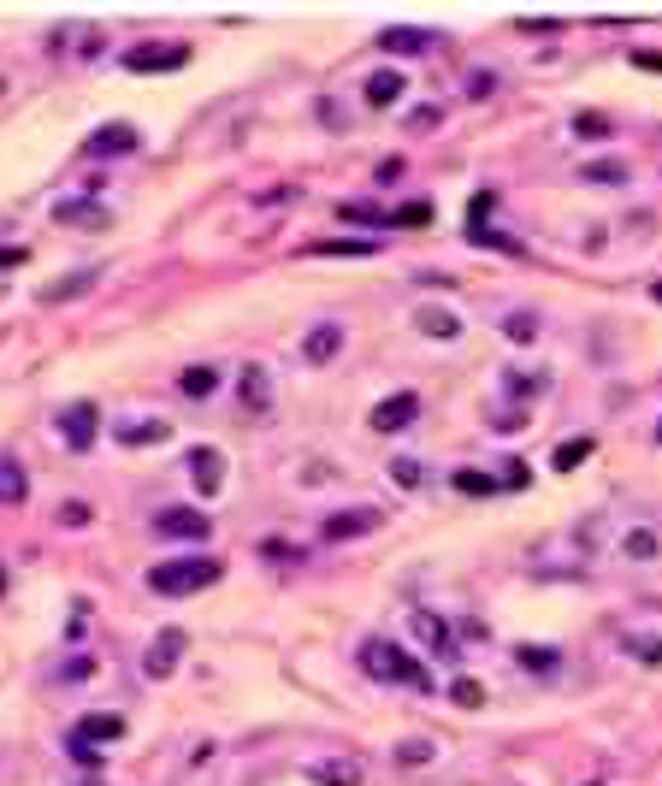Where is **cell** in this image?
<instances>
[{
    "instance_id": "obj_1",
    "label": "cell",
    "mask_w": 662,
    "mask_h": 786,
    "mask_svg": "<svg viewBox=\"0 0 662 786\" xmlns=\"http://www.w3.org/2000/svg\"><path fill=\"white\" fill-rule=\"evenodd\" d=\"M361 668L373 680H391V686H414V692H432V668L420 656H408L391 639H361Z\"/></svg>"
},
{
    "instance_id": "obj_2",
    "label": "cell",
    "mask_w": 662,
    "mask_h": 786,
    "mask_svg": "<svg viewBox=\"0 0 662 786\" xmlns=\"http://www.w3.org/2000/svg\"><path fill=\"white\" fill-rule=\"evenodd\" d=\"M225 574L219 556H178V562H154L148 568V591L154 597H190V591H207Z\"/></svg>"
},
{
    "instance_id": "obj_3",
    "label": "cell",
    "mask_w": 662,
    "mask_h": 786,
    "mask_svg": "<svg viewBox=\"0 0 662 786\" xmlns=\"http://www.w3.org/2000/svg\"><path fill=\"white\" fill-rule=\"evenodd\" d=\"M190 66V48L184 42H142V48H131L125 54V71H136V77H154V71H184Z\"/></svg>"
},
{
    "instance_id": "obj_4",
    "label": "cell",
    "mask_w": 662,
    "mask_h": 786,
    "mask_svg": "<svg viewBox=\"0 0 662 786\" xmlns=\"http://www.w3.org/2000/svg\"><path fill=\"white\" fill-rule=\"evenodd\" d=\"M184 473L196 479L201 497H219V491H225V450H213V444H196V450L184 456Z\"/></svg>"
},
{
    "instance_id": "obj_5",
    "label": "cell",
    "mask_w": 662,
    "mask_h": 786,
    "mask_svg": "<svg viewBox=\"0 0 662 786\" xmlns=\"http://www.w3.org/2000/svg\"><path fill=\"white\" fill-rule=\"evenodd\" d=\"M184 645H190V639H184V627H160V633H154V645H148V656H142V674H148V680H166V674L178 668Z\"/></svg>"
},
{
    "instance_id": "obj_6",
    "label": "cell",
    "mask_w": 662,
    "mask_h": 786,
    "mask_svg": "<svg viewBox=\"0 0 662 786\" xmlns=\"http://www.w3.org/2000/svg\"><path fill=\"white\" fill-rule=\"evenodd\" d=\"M95 432H101V408L95 402H71L66 414H60V438H66V450H89L95 444Z\"/></svg>"
},
{
    "instance_id": "obj_7",
    "label": "cell",
    "mask_w": 662,
    "mask_h": 786,
    "mask_svg": "<svg viewBox=\"0 0 662 786\" xmlns=\"http://www.w3.org/2000/svg\"><path fill=\"white\" fill-rule=\"evenodd\" d=\"M414 420H420V396H414V391H397V396H385V402L373 408V432H379V438L408 432Z\"/></svg>"
},
{
    "instance_id": "obj_8",
    "label": "cell",
    "mask_w": 662,
    "mask_h": 786,
    "mask_svg": "<svg viewBox=\"0 0 662 786\" xmlns=\"http://www.w3.org/2000/svg\"><path fill=\"white\" fill-rule=\"evenodd\" d=\"M408 621H414V639H420L426 651L438 656V662H456V633H450V621H444V615H432V609H414Z\"/></svg>"
},
{
    "instance_id": "obj_9",
    "label": "cell",
    "mask_w": 662,
    "mask_h": 786,
    "mask_svg": "<svg viewBox=\"0 0 662 786\" xmlns=\"http://www.w3.org/2000/svg\"><path fill=\"white\" fill-rule=\"evenodd\" d=\"M54 225H89V231H107L113 213L101 196H71V201H54Z\"/></svg>"
},
{
    "instance_id": "obj_10",
    "label": "cell",
    "mask_w": 662,
    "mask_h": 786,
    "mask_svg": "<svg viewBox=\"0 0 662 786\" xmlns=\"http://www.w3.org/2000/svg\"><path fill=\"white\" fill-rule=\"evenodd\" d=\"M154 532H160V538H190V544H201V538L213 532V521H207L201 509H160Z\"/></svg>"
},
{
    "instance_id": "obj_11",
    "label": "cell",
    "mask_w": 662,
    "mask_h": 786,
    "mask_svg": "<svg viewBox=\"0 0 662 786\" xmlns=\"http://www.w3.org/2000/svg\"><path fill=\"white\" fill-rule=\"evenodd\" d=\"M379 521H385L379 509H337V515L326 521V538H331V544H349V538H367V532H379Z\"/></svg>"
},
{
    "instance_id": "obj_12",
    "label": "cell",
    "mask_w": 662,
    "mask_h": 786,
    "mask_svg": "<svg viewBox=\"0 0 662 786\" xmlns=\"http://www.w3.org/2000/svg\"><path fill=\"white\" fill-rule=\"evenodd\" d=\"M136 148V125H101V131L83 142V154H95V160H113V154H131Z\"/></svg>"
},
{
    "instance_id": "obj_13",
    "label": "cell",
    "mask_w": 662,
    "mask_h": 786,
    "mask_svg": "<svg viewBox=\"0 0 662 786\" xmlns=\"http://www.w3.org/2000/svg\"><path fill=\"white\" fill-rule=\"evenodd\" d=\"M379 48L385 54H426V48H438V36L414 30V24H391V30H379Z\"/></svg>"
},
{
    "instance_id": "obj_14",
    "label": "cell",
    "mask_w": 662,
    "mask_h": 786,
    "mask_svg": "<svg viewBox=\"0 0 662 786\" xmlns=\"http://www.w3.org/2000/svg\"><path fill=\"white\" fill-rule=\"evenodd\" d=\"M337 349H343V326H314L308 337H302V355L314 361V367H326V361H337Z\"/></svg>"
},
{
    "instance_id": "obj_15",
    "label": "cell",
    "mask_w": 662,
    "mask_h": 786,
    "mask_svg": "<svg viewBox=\"0 0 662 786\" xmlns=\"http://www.w3.org/2000/svg\"><path fill=\"white\" fill-rule=\"evenodd\" d=\"M237 396H243V408H249V414H266V408H272V379H266V367H243Z\"/></svg>"
},
{
    "instance_id": "obj_16",
    "label": "cell",
    "mask_w": 662,
    "mask_h": 786,
    "mask_svg": "<svg viewBox=\"0 0 662 786\" xmlns=\"http://www.w3.org/2000/svg\"><path fill=\"white\" fill-rule=\"evenodd\" d=\"M402 89H408V77H402V71H373L361 95H367V107H397Z\"/></svg>"
},
{
    "instance_id": "obj_17",
    "label": "cell",
    "mask_w": 662,
    "mask_h": 786,
    "mask_svg": "<svg viewBox=\"0 0 662 786\" xmlns=\"http://www.w3.org/2000/svg\"><path fill=\"white\" fill-rule=\"evenodd\" d=\"M113 438H119L125 450H142V444H166V438H172V426H166V420H125Z\"/></svg>"
},
{
    "instance_id": "obj_18",
    "label": "cell",
    "mask_w": 662,
    "mask_h": 786,
    "mask_svg": "<svg viewBox=\"0 0 662 786\" xmlns=\"http://www.w3.org/2000/svg\"><path fill=\"white\" fill-rule=\"evenodd\" d=\"M414 326L426 331V337H438V343H450V337H462V320H456L450 308H420V314H414Z\"/></svg>"
},
{
    "instance_id": "obj_19",
    "label": "cell",
    "mask_w": 662,
    "mask_h": 786,
    "mask_svg": "<svg viewBox=\"0 0 662 786\" xmlns=\"http://www.w3.org/2000/svg\"><path fill=\"white\" fill-rule=\"evenodd\" d=\"M71 739H89V745H113V739H125V721L119 716H89L77 721V733Z\"/></svg>"
},
{
    "instance_id": "obj_20",
    "label": "cell",
    "mask_w": 662,
    "mask_h": 786,
    "mask_svg": "<svg viewBox=\"0 0 662 786\" xmlns=\"http://www.w3.org/2000/svg\"><path fill=\"white\" fill-rule=\"evenodd\" d=\"M621 651L639 656L645 668H662V639L657 633H633V627H627V633H621Z\"/></svg>"
},
{
    "instance_id": "obj_21",
    "label": "cell",
    "mask_w": 662,
    "mask_h": 786,
    "mask_svg": "<svg viewBox=\"0 0 662 786\" xmlns=\"http://www.w3.org/2000/svg\"><path fill=\"white\" fill-rule=\"evenodd\" d=\"M657 532H651V526H633V532H627V538H621V556H627V562H657Z\"/></svg>"
},
{
    "instance_id": "obj_22",
    "label": "cell",
    "mask_w": 662,
    "mask_h": 786,
    "mask_svg": "<svg viewBox=\"0 0 662 786\" xmlns=\"http://www.w3.org/2000/svg\"><path fill=\"white\" fill-rule=\"evenodd\" d=\"M178 391L190 396V402H201V396L219 391V373H213V367H184V373H178Z\"/></svg>"
},
{
    "instance_id": "obj_23",
    "label": "cell",
    "mask_w": 662,
    "mask_h": 786,
    "mask_svg": "<svg viewBox=\"0 0 662 786\" xmlns=\"http://www.w3.org/2000/svg\"><path fill=\"white\" fill-rule=\"evenodd\" d=\"M580 178H586V184H627L633 172H627V160H586Z\"/></svg>"
},
{
    "instance_id": "obj_24",
    "label": "cell",
    "mask_w": 662,
    "mask_h": 786,
    "mask_svg": "<svg viewBox=\"0 0 662 786\" xmlns=\"http://www.w3.org/2000/svg\"><path fill=\"white\" fill-rule=\"evenodd\" d=\"M89 284H95V266H83V272H71V278H60L54 290H42V302H48V308H54V302H71V296H83Z\"/></svg>"
},
{
    "instance_id": "obj_25",
    "label": "cell",
    "mask_w": 662,
    "mask_h": 786,
    "mask_svg": "<svg viewBox=\"0 0 662 786\" xmlns=\"http://www.w3.org/2000/svg\"><path fill=\"white\" fill-rule=\"evenodd\" d=\"M308 255H379L373 237H337V243H308Z\"/></svg>"
},
{
    "instance_id": "obj_26",
    "label": "cell",
    "mask_w": 662,
    "mask_h": 786,
    "mask_svg": "<svg viewBox=\"0 0 662 786\" xmlns=\"http://www.w3.org/2000/svg\"><path fill=\"white\" fill-rule=\"evenodd\" d=\"M456 491H467V497H491V491H503L491 473H479V467H456Z\"/></svg>"
},
{
    "instance_id": "obj_27",
    "label": "cell",
    "mask_w": 662,
    "mask_h": 786,
    "mask_svg": "<svg viewBox=\"0 0 662 786\" xmlns=\"http://www.w3.org/2000/svg\"><path fill=\"white\" fill-rule=\"evenodd\" d=\"M314 781L320 786H361V769H355V763H314Z\"/></svg>"
},
{
    "instance_id": "obj_28",
    "label": "cell",
    "mask_w": 662,
    "mask_h": 786,
    "mask_svg": "<svg viewBox=\"0 0 662 786\" xmlns=\"http://www.w3.org/2000/svg\"><path fill=\"white\" fill-rule=\"evenodd\" d=\"M515 662H521L527 674H550V668H556L562 656L550 651V645H521V651H515Z\"/></svg>"
},
{
    "instance_id": "obj_29",
    "label": "cell",
    "mask_w": 662,
    "mask_h": 786,
    "mask_svg": "<svg viewBox=\"0 0 662 786\" xmlns=\"http://www.w3.org/2000/svg\"><path fill=\"white\" fill-rule=\"evenodd\" d=\"M586 456H592V438H574V444H556L550 467H556V473H574V467H580Z\"/></svg>"
},
{
    "instance_id": "obj_30",
    "label": "cell",
    "mask_w": 662,
    "mask_h": 786,
    "mask_svg": "<svg viewBox=\"0 0 662 786\" xmlns=\"http://www.w3.org/2000/svg\"><path fill=\"white\" fill-rule=\"evenodd\" d=\"M24 497H30V485H24V467L0 461V503H24Z\"/></svg>"
},
{
    "instance_id": "obj_31",
    "label": "cell",
    "mask_w": 662,
    "mask_h": 786,
    "mask_svg": "<svg viewBox=\"0 0 662 786\" xmlns=\"http://www.w3.org/2000/svg\"><path fill=\"white\" fill-rule=\"evenodd\" d=\"M503 379H509V385H503V391L515 396V402H521V396H544V379H550V373H503Z\"/></svg>"
},
{
    "instance_id": "obj_32",
    "label": "cell",
    "mask_w": 662,
    "mask_h": 786,
    "mask_svg": "<svg viewBox=\"0 0 662 786\" xmlns=\"http://www.w3.org/2000/svg\"><path fill=\"white\" fill-rule=\"evenodd\" d=\"M438 751H432V739H402L397 745V763L402 769H420V763H432Z\"/></svg>"
},
{
    "instance_id": "obj_33",
    "label": "cell",
    "mask_w": 662,
    "mask_h": 786,
    "mask_svg": "<svg viewBox=\"0 0 662 786\" xmlns=\"http://www.w3.org/2000/svg\"><path fill=\"white\" fill-rule=\"evenodd\" d=\"M391 479H397L402 491H420V485H426V467H420V461H391Z\"/></svg>"
},
{
    "instance_id": "obj_34",
    "label": "cell",
    "mask_w": 662,
    "mask_h": 786,
    "mask_svg": "<svg viewBox=\"0 0 662 786\" xmlns=\"http://www.w3.org/2000/svg\"><path fill=\"white\" fill-rule=\"evenodd\" d=\"M337 219H355V225H391V219H385L379 207H367V201H343V207H337Z\"/></svg>"
},
{
    "instance_id": "obj_35",
    "label": "cell",
    "mask_w": 662,
    "mask_h": 786,
    "mask_svg": "<svg viewBox=\"0 0 662 786\" xmlns=\"http://www.w3.org/2000/svg\"><path fill=\"white\" fill-rule=\"evenodd\" d=\"M503 337H509V343H532V337H538V320H532V314H509V320H503Z\"/></svg>"
},
{
    "instance_id": "obj_36",
    "label": "cell",
    "mask_w": 662,
    "mask_h": 786,
    "mask_svg": "<svg viewBox=\"0 0 662 786\" xmlns=\"http://www.w3.org/2000/svg\"><path fill=\"white\" fill-rule=\"evenodd\" d=\"M450 698H456V704H462V710H479V704H485V686H479V680H456V686H450Z\"/></svg>"
},
{
    "instance_id": "obj_37",
    "label": "cell",
    "mask_w": 662,
    "mask_h": 786,
    "mask_svg": "<svg viewBox=\"0 0 662 786\" xmlns=\"http://www.w3.org/2000/svg\"><path fill=\"white\" fill-rule=\"evenodd\" d=\"M426 219H432V207H426V201H408V207H397V213H391V225H426Z\"/></svg>"
},
{
    "instance_id": "obj_38",
    "label": "cell",
    "mask_w": 662,
    "mask_h": 786,
    "mask_svg": "<svg viewBox=\"0 0 662 786\" xmlns=\"http://www.w3.org/2000/svg\"><path fill=\"white\" fill-rule=\"evenodd\" d=\"M71 763H77V769H101V751H95L89 739H71Z\"/></svg>"
},
{
    "instance_id": "obj_39",
    "label": "cell",
    "mask_w": 662,
    "mask_h": 786,
    "mask_svg": "<svg viewBox=\"0 0 662 786\" xmlns=\"http://www.w3.org/2000/svg\"><path fill=\"white\" fill-rule=\"evenodd\" d=\"M527 479H532V467H527V461H503V491H521Z\"/></svg>"
},
{
    "instance_id": "obj_40",
    "label": "cell",
    "mask_w": 662,
    "mask_h": 786,
    "mask_svg": "<svg viewBox=\"0 0 662 786\" xmlns=\"http://www.w3.org/2000/svg\"><path fill=\"white\" fill-rule=\"evenodd\" d=\"M574 136H609V119H603V113H580V119H574Z\"/></svg>"
},
{
    "instance_id": "obj_41",
    "label": "cell",
    "mask_w": 662,
    "mask_h": 786,
    "mask_svg": "<svg viewBox=\"0 0 662 786\" xmlns=\"http://www.w3.org/2000/svg\"><path fill=\"white\" fill-rule=\"evenodd\" d=\"M66 526H89V509H83V503H66Z\"/></svg>"
},
{
    "instance_id": "obj_42",
    "label": "cell",
    "mask_w": 662,
    "mask_h": 786,
    "mask_svg": "<svg viewBox=\"0 0 662 786\" xmlns=\"http://www.w3.org/2000/svg\"><path fill=\"white\" fill-rule=\"evenodd\" d=\"M633 66H645V71H662V54H633Z\"/></svg>"
},
{
    "instance_id": "obj_43",
    "label": "cell",
    "mask_w": 662,
    "mask_h": 786,
    "mask_svg": "<svg viewBox=\"0 0 662 786\" xmlns=\"http://www.w3.org/2000/svg\"><path fill=\"white\" fill-rule=\"evenodd\" d=\"M651 296H657V302H662V278H657V284H651Z\"/></svg>"
},
{
    "instance_id": "obj_44",
    "label": "cell",
    "mask_w": 662,
    "mask_h": 786,
    "mask_svg": "<svg viewBox=\"0 0 662 786\" xmlns=\"http://www.w3.org/2000/svg\"><path fill=\"white\" fill-rule=\"evenodd\" d=\"M657 444H662V420H657Z\"/></svg>"
},
{
    "instance_id": "obj_45",
    "label": "cell",
    "mask_w": 662,
    "mask_h": 786,
    "mask_svg": "<svg viewBox=\"0 0 662 786\" xmlns=\"http://www.w3.org/2000/svg\"><path fill=\"white\" fill-rule=\"evenodd\" d=\"M0 95H6V77H0Z\"/></svg>"
},
{
    "instance_id": "obj_46",
    "label": "cell",
    "mask_w": 662,
    "mask_h": 786,
    "mask_svg": "<svg viewBox=\"0 0 662 786\" xmlns=\"http://www.w3.org/2000/svg\"><path fill=\"white\" fill-rule=\"evenodd\" d=\"M0 591H6V574H0Z\"/></svg>"
},
{
    "instance_id": "obj_47",
    "label": "cell",
    "mask_w": 662,
    "mask_h": 786,
    "mask_svg": "<svg viewBox=\"0 0 662 786\" xmlns=\"http://www.w3.org/2000/svg\"><path fill=\"white\" fill-rule=\"evenodd\" d=\"M89 786H95V781H89Z\"/></svg>"
},
{
    "instance_id": "obj_48",
    "label": "cell",
    "mask_w": 662,
    "mask_h": 786,
    "mask_svg": "<svg viewBox=\"0 0 662 786\" xmlns=\"http://www.w3.org/2000/svg\"><path fill=\"white\" fill-rule=\"evenodd\" d=\"M592 786H597V781H592Z\"/></svg>"
}]
</instances>
